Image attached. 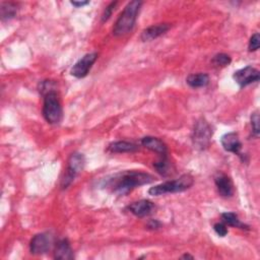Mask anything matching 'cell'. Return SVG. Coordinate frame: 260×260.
<instances>
[{"instance_id": "obj_17", "label": "cell", "mask_w": 260, "mask_h": 260, "mask_svg": "<svg viewBox=\"0 0 260 260\" xmlns=\"http://www.w3.org/2000/svg\"><path fill=\"white\" fill-rule=\"evenodd\" d=\"M186 82L194 88L204 87L209 83V76L206 73H193L186 78Z\"/></svg>"}, {"instance_id": "obj_9", "label": "cell", "mask_w": 260, "mask_h": 260, "mask_svg": "<svg viewBox=\"0 0 260 260\" xmlns=\"http://www.w3.org/2000/svg\"><path fill=\"white\" fill-rule=\"evenodd\" d=\"M233 78L241 87H244L251 83L259 81L260 73H259L258 69H256L252 66H246L242 69L237 70L234 73Z\"/></svg>"}, {"instance_id": "obj_14", "label": "cell", "mask_w": 260, "mask_h": 260, "mask_svg": "<svg viewBox=\"0 0 260 260\" xmlns=\"http://www.w3.org/2000/svg\"><path fill=\"white\" fill-rule=\"evenodd\" d=\"M54 258L59 260H71L74 258L73 250L67 239L58 241L54 250Z\"/></svg>"}, {"instance_id": "obj_15", "label": "cell", "mask_w": 260, "mask_h": 260, "mask_svg": "<svg viewBox=\"0 0 260 260\" xmlns=\"http://www.w3.org/2000/svg\"><path fill=\"white\" fill-rule=\"evenodd\" d=\"M214 182L216 185V188L218 190V193L222 197H231L234 193L233 183L231 179L224 175V174H218L214 178Z\"/></svg>"}, {"instance_id": "obj_18", "label": "cell", "mask_w": 260, "mask_h": 260, "mask_svg": "<svg viewBox=\"0 0 260 260\" xmlns=\"http://www.w3.org/2000/svg\"><path fill=\"white\" fill-rule=\"evenodd\" d=\"M17 13V4L13 2H1L0 15L2 20H8L13 18Z\"/></svg>"}, {"instance_id": "obj_16", "label": "cell", "mask_w": 260, "mask_h": 260, "mask_svg": "<svg viewBox=\"0 0 260 260\" xmlns=\"http://www.w3.org/2000/svg\"><path fill=\"white\" fill-rule=\"evenodd\" d=\"M138 149L139 147L137 144L128 141H115L109 145V150L111 152H134Z\"/></svg>"}, {"instance_id": "obj_6", "label": "cell", "mask_w": 260, "mask_h": 260, "mask_svg": "<svg viewBox=\"0 0 260 260\" xmlns=\"http://www.w3.org/2000/svg\"><path fill=\"white\" fill-rule=\"evenodd\" d=\"M84 164H85V159L82 153L74 152L69 156L67 169H66L64 178L62 179V184H61L62 188H67L72 183L76 175L82 171Z\"/></svg>"}, {"instance_id": "obj_12", "label": "cell", "mask_w": 260, "mask_h": 260, "mask_svg": "<svg viewBox=\"0 0 260 260\" xmlns=\"http://www.w3.org/2000/svg\"><path fill=\"white\" fill-rule=\"evenodd\" d=\"M171 25L169 23H156L153 25H150L142 30L140 39L143 42H149L152 41L164 34H166L170 29Z\"/></svg>"}, {"instance_id": "obj_27", "label": "cell", "mask_w": 260, "mask_h": 260, "mask_svg": "<svg viewBox=\"0 0 260 260\" xmlns=\"http://www.w3.org/2000/svg\"><path fill=\"white\" fill-rule=\"evenodd\" d=\"M70 3H71L73 6H75V7H81V6H84V5L88 4L89 1H71Z\"/></svg>"}, {"instance_id": "obj_7", "label": "cell", "mask_w": 260, "mask_h": 260, "mask_svg": "<svg viewBox=\"0 0 260 260\" xmlns=\"http://www.w3.org/2000/svg\"><path fill=\"white\" fill-rule=\"evenodd\" d=\"M54 245V237L50 233H41L36 236L30 241L29 250L34 255H42L51 250Z\"/></svg>"}, {"instance_id": "obj_3", "label": "cell", "mask_w": 260, "mask_h": 260, "mask_svg": "<svg viewBox=\"0 0 260 260\" xmlns=\"http://www.w3.org/2000/svg\"><path fill=\"white\" fill-rule=\"evenodd\" d=\"M194 183L193 177L189 174L182 175L180 178L172 181H167L155 185L148 190V194L152 196L165 195L168 193H178L189 189Z\"/></svg>"}, {"instance_id": "obj_4", "label": "cell", "mask_w": 260, "mask_h": 260, "mask_svg": "<svg viewBox=\"0 0 260 260\" xmlns=\"http://www.w3.org/2000/svg\"><path fill=\"white\" fill-rule=\"evenodd\" d=\"M43 116L50 124H58L62 119V107L54 89L44 93Z\"/></svg>"}, {"instance_id": "obj_24", "label": "cell", "mask_w": 260, "mask_h": 260, "mask_svg": "<svg viewBox=\"0 0 260 260\" xmlns=\"http://www.w3.org/2000/svg\"><path fill=\"white\" fill-rule=\"evenodd\" d=\"M116 5H117V2L115 1V2H111V3L106 7V9H105V11H104V13H103V15H102V21H103V22L107 21V20L110 18V16L112 15V12L114 11Z\"/></svg>"}, {"instance_id": "obj_21", "label": "cell", "mask_w": 260, "mask_h": 260, "mask_svg": "<svg viewBox=\"0 0 260 260\" xmlns=\"http://www.w3.org/2000/svg\"><path fill=\"white\" fill-rule=\"evenodd\" d=\"M211 62L215 65V66H226L229 65L231 62H232V59L231 57L228 55V54H224V53H219V54H216Z\"/></svg>"}, {"instance_id": "obj_10", "label": "cell", "mask_w": 260, "mask_h": 260, "mask_svg": "<svg viewBox=\"0 0 260 260\" xmlns=\"http://www.w3.org/2000/svg\"><path fill=\"white\" fill-rule=\"evenodd\" d=\"M128 209L134 215H136L138 217H144V216L151 214L153 212V210L155 209V206L151 201H149L147 199H142V200L135 201V202L131 203L130 205H128Z\"/></svg>"}, {"instance_id": "obj_28", "label": "cell", "mask_w": 260, "mask_h": 260, "mask_svg": "<svg viewBox=\"0 0 260 260\" xmlns=\"http://www.w3.org/2000/svg\"><path fill=\"white\" fill-rule=\"evenodd\" d=\"M181 258H183V259H188V258H189V259H193L194 257L191 256V255H189V254H184Z\"/></svg>"}, {"instance_id": "obj_5", "label": "cell", "mask_w": 260, "mask_h": 260, "mask_svg": "<svg viewBox=\"0 0 260 260\" xmlns=\"http://www.w3.org/2000/svg\"><path fill=\"white\" fill-rule=\"evenodd\" d=\"M212 136V130L210 125L204 120H198L192 131V142L198 149H205L208 147Z\"/></svg>"}, {"instance_id": "obj_8", "label": "cell", "mask_w": 260, "mask_h": 260, "mask_svg": "<svg viewBox=\"0 0 260 260\" xmlns=\"http://www.w3.org/2000/svg\"><path fill=\"white\" fill-rule=\"evenodd\" d=\"M98 59V54L95 52L85 54L82 58H80L71 68V74L77 78L85 77L93 63Z\"/></svg>"}, {"instance_id": "obj_2", "label": "cell", "mask_w": 260, "mask_h": 260, "mask_svg": "<svg viewBox=\"0 0 260 260\" xmlns=\"http://www.w3.org/2000/svg\"><path fill=\"white\" fill-rule=\"evenodd\" d=\"M141 5H142L141 1L133 0V1H130L125 6L124 10L121 12L120 16L118 17V19L114 24V27H113L114 36H117V37L124 36L133 29Z\"/></svg>"}, {"instance_id": "obj_26", "label": "cell", "mask_w": 260, "mask_h": 260, "mask_svg": "<svg viewBox=\"0 0 260 260\" xmlns=\"http://www.w3.org/2000/svg\"><path fill=\"white\" fill-rule=\"evenodd\" d=\"M160 226V222L157 221L156 219H151L147 223V228L150 230H157Z\"/></svg>"}, {"instance_id": "obj_11", "label": "cell", "mask_w": 260, "mask_h": 260, "mask_svg": "<svg viewBox=\"0 0 260 260\" xmlns=\"http://www.w3.org/2000/svg\"><path fill=\"white\" fill-rule=\"evenodd\" d=\"M141 144L147 149L159 154L160 157L168 156L167 145L159 138H156L153 136H145L141 139Z\"/></svg>"}, {"instance_id": "obj_19", "label": "cell", "mask_w": 260, "mask_h": 260, "mask_svg": "<svg viewBox=\"0 0 260 260\" xmlns=\"http://www.w3.org/2000/svg\"><path fill=\"white\" fill-rule=\"evenodd\" d=\"M221 219L222 221L228 224V225H231V226H235V228H239V229H242V230H248L249 226L247 224H245L244 222H242L238 215L234 212H223L221 214Z\"/></svg>"}, {"instance_id": "obj_22", "label": "cell", "mask_w": 260, "mask_h": 260, "mask_svg": "<svg viewBox=\"0 0 260 260\" xmlns=\"http://www.w3.org/2000/svg\"><path fill=\"white\" fill-rule=\"evenodd\" d=\"M259 45H260V36L258 32H255L249 41V46H248L249 52L257 51L259 49Z\"/></svg>"}, {"instance_id": "obj_13", "label": "cell", "mask_w": 260, "mask_h": 260, "mask_svg": "<svg viewBox=\"0 0 260 260\" xmlns=\"http://www.w3.org/2000/svg\"><path fill=\"white\" fill-rule=\"evenodd\" d=\"M220 142H221V145L224 148V150H226L229 152H233V153H239V151L242 147V143L239 139V136L235 132H229V133L222 135Z\"/></svg>"}, {"instance_id": "obj_20", "label": "cell", "mask_w": 260, "mask_h": 260, "mask_svg": "<svg viewBox=\"0 0 260 260\" xmlns=\"http://www.w3.org/2000/svg\"><path fill=\"white\" fill-rule=\"evenodd\" d=\"M154 168L156 169L157 173H159L162 176H167L169 173V168H170V164H169V159L168 156L166 157H160V159L156 162H154Z\"/></svg>"}, {"instance_id": "obj_1", "label": "cell", "mask_w": 260, "mask_h": 260, "mask_svg": "<svg viewBox=\"0 0 260 260\" xmlns=\"http://www.w3.org/2000/svg\"><path fill=\"white\" fill-rule=\"evenodd\" d=\"M153 180V176L148 173L124 171L104 180L102 186L118 195H124L137 187L151 183Z\"/></svg>"}, {"instance_id": "obj_25", "label": "cell", "mask_w": 260, "mask_h": 260, "mask_svg": "<svg viewBox=\"0 0 260 260\" xmlns=\"http://www.w3.org/2000/svg\"><path fill=\"white\" fill-rule=\"evenodd\" d=\"M213 230L215 231V233H216L219 237H224V236H226V234H228V229H226L225 224L222 223V222H217V223H215V224L213 225Z\"/></svg>"}, {"instance_id": "obj_23", "label": "cell", "mask_w": 260, "mask_h": 260, "mask_svg": "<svg viewBox=\"0 0 260 260\" xmlns=\"http://www.w3.org/2000/svg\"><path fill=\"white\" fill-rule=\"evenodd\" d=\"M251 125H252V132L255 137L259 136V115L257 112L253 113L251 116Z\"/></svg>"}]
</instances>
